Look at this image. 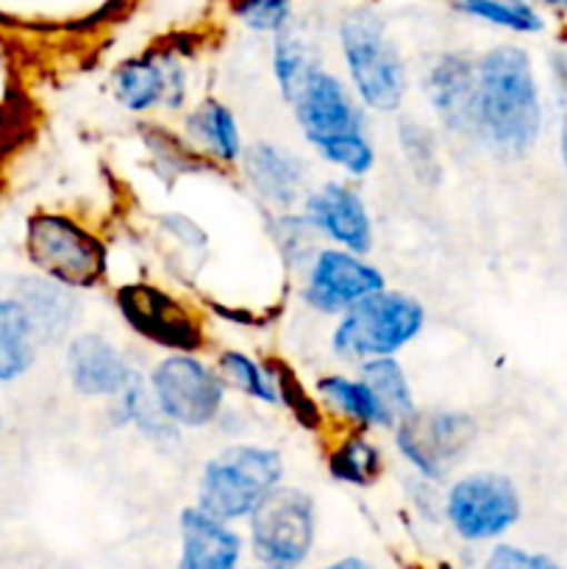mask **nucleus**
I'll return each mask as SVG.
<instances>
[{"label":"nucleus","mask_w":567,"mask_h":569,"mask_svg":"<svg viewBox=\"0 0 567 569\" xmlns=\"http://www.w3.org/2000/svg\"><path fill=\"white\" fill-rule=\"evenodd\" d=\"M561 14H565V17H567V3H565V6H561Z\"/></svg>","instance_id":"nucleus-35"},{"label":"nucleus","mask_w":567,"mask_h":569,"mask_svg":"<svg viewBox=\"0 0 567 569\" xmlns=\"http://www.w3.org/2000/svg\"><path fill=\"white\" fill-rule=\"evenodd\" d=\"M220 376L228 383H233L237 389H242L250 398H259L265 403H278V387L272 383V372L261 370L256 361H250L248 356L237 353V350H228L220 356Z\"/></svg>","instance_id":"nucleus-27"},{"label":"nucleus","mask_w":567,"mask_h":569,"mask_svg":"<svg viewBox=\"0 0 567 569\" xmlns=\"http://www.w3.org/2000/svg\"><path fill=\"white\" fill-rule=\"evenodd\" d=\"M320 392L328 403L337 406V411H342L354 422H361V426H389L381 403H378L376 395L367 389L361 378L359 381H350V378L342 376H328L320 381Z\"/></svg>","instance_id":"nucleus-25"},{"label":"nucleus","mask_w":567,"mask_h":569,"mask_svg":"<svg viewBox=\"0 0 567 569\" xmlns=\"http://www.w3.org/2000/svg\"><path fill=\"white\" fill-rule=\"evenodd\" d=\"M476 133L504 156H523L543 133V94L531 56L498 44L476 61Z\"/></svg>","instance_id":"nucleus-1"},{"label":"nucleus","mask_w":567,"mask_h":569,"mask_svg":"<svg viewBox=\"0 0 567 569\" xmlns=\"http://www.w3.org/2000/svg\"><path fill=\"white\" fill-rule=\"evenodd\" d=\"M187 131L192 142L203 153L215 156L217 161H237L242 148H239V128L231 111L217 100H206L189 114Z\"/></svg>","instance_id":"nucleus-21"},{"label":"nucleus","mask_w":567,"mask_h":569,"mask_svg":"<svg viewBox=\"0 0 567 569\" xmlns=\"http://www.w3.org/2000/svg\"><path fill=\"white\" fill-rule=\"evenodd\" d=\"M292 0H233V17L253 31L278 33L289 22Z\"/></svg>","instance_id":"nucleus-29"},{"label":"nucleus","mask_w":567,"mask_h":569,"mask_svg":"<svg viewBox=\"0 0 567 569\" xmlns=\"http://www.w3.org/2000/svg\"><path fill=\"white\" fill-rule=\"evenodd\" d=\"M400 139H404L406 156L415 164L417 176H428V172H437V164H434V150H431V137L422 131L420 126H404L400 131Z\"/></svg>","instance_id":"nucleus-30"},{"label":"nucleus","mask_w":567,"mask_h":569,"mask_svg":"<svg viewBox=\"0 0 567 569\" xmlns=\"http://www.w3.org/2000/svg\"><path fill=\"white\" fill-rule=\"evenodd\" d=\"M339 44L365 106L378 111L398 109L406 92V67L381 17L372 9L348 11L339 26Z\"/></svg>","instance_id":"nucleus-2"},{"label":"nucleus","mask_w":567,"mask_h":569,"mask_svg":"<svg viewBox=\"0 0 567 569\" xmlns=\"http://www.w3.org/2000/svg\"><path fill=\"white\" fill-rule=\"evenodd\" d=\"M422 306L400 292H376L345 311L334 331V350L342 359H384L420 333Z\"/></svg>","instance_id":"nucleus-4"},{"label":"nucleus","mask_w":567,"mask_h":569,"mask_svg":"<svg viewBox=\"0 0 567 569\" xmlns=\"http://www.w3.org/2000/svg\"><path fill=\"white\" fill-rule=\"evenodd\" d=\"M317 150H320L322 159L342 167L350 176H367L372 170V164H376V153H372V144L367 142L365 131L328 139V142L317 144Z\"/></svg>","instance_id":"nucleus-28"},{"label":"nucleus","mask_w":567,"mask_h":569,"mask_svg":"<svg viewBox=\"0 0 567 569\" xmlns=\"http://www.w3.org/2000/svg\"><path fill=\"white\" fill-rule=\"evenodd\" d=\"M28 261L39 276L64 287H94L106 276V248L94 233L78 226L72 217L42 211L26 226Z\"/></svg>","instance_id":"nucleus-5"},{"label":"nucleus","mask_w":567,"mask_h":569,"mask_svg":"<svg viewBox=\"0 0 567 569\" xmlns=\"http://www.w3.org/2000/svg\"><path fill=\"white\" fill-rule=\"evenodd\" d=\"M476 422L459 411H409L398 420V450L426 478H442L476 442Z\"/></svg>","instance_id":"nucleus-7"},{"label":"nucleus","mask_w":567,"mask_h":569,"mask_svg":"<svg viewBox=\"0 0 567 569\" xmlns=\"http://www.w3.org/2000/svg\"><path fill=\"white\" fill-rule=\"evenodd\" d=\"M456 11L511 33H539L545 17L534 0H454Z\"/></svg>","instance_id":"nucleus-22"},{"label":"nucleus","mask_w":567,"mask_h":569,"mask_svg":"<svg viewBox=\"0 0 567 569\" xmlns=\"http://www.w3.org/2000/svg\"><path fill=\"white\" fill-rule=\"evenodd\" d=\"M334 478L356 487H367L378 472V450L365 437H350L334 450L331 456Z\"/></svg>","instance_id":"nucleus-26"},{"label":"nucleus","mask_w":567,"mask_h":569,"mask_svg":"<svg viewBox=\"0 0 567 569\" xmlns=\"http://www.w3.org/2000/svg\"><path fill=\"white\" fill-rule=\"evenodd\" d=\"M253 548L270 567H298L315 539V506L309 495L276 487L250 515Z\"/></svg>","instance_id":"nucleus-6"},{"label":"nucleus","mask_w":567,"mask_h":569,"mask_svg":"<svg viewBox=\"0 0 567 569\" xmlns=\"http://www.w3.org/2000/svg\"><path fill=\"white\" fill-rule=\"evenodd\" d=\"M117 306L133 331L172 350L200 348V326L178 300L148 283H131L117 292Z\"/></svg>","instance_id":"nucleus-12"},{"label":"nucleus","mask_w":567,"mask_h":569,"mask_svg":"<svg viewBox=\"0 0 567 569\" xmlns=\"http://www.w3.org/2000/svg\"><path fill=\"white\" fill-rule=\"evenodd\" d=\"M181 569H237L239 537L200 509L181 515Z\"/></svg>","instance_id":"nucleus-17"},{"label":"nucleus","mask_w":567,"mask_h":569,"mask_svg":"<svg viewBox=\"0 0 567 569\" xmlns=\"http://www.w3.org/2000/svg\"><path fill=\"white\" fill-rule=\"evenodd\" d=\"M153 400L165 420L178 426H209L222 406V381L192 356H170L150 378Z\"/></svg>","instance_id":"nucleus-9"},{"label":"nucleus","mask_w":567,"mask_h":569,"mask_svg":"<svg viewBox=\"0 0 567 569\" xmlns=\"http://www.w3.org/2000/svg\"><path fill=\"white\" fill-rule=\"evenodd\" d=\"M14 298L26 306L33 328H37L39 342H56L72 322V300L70 287L53 281V278H22L14 289Z\"/></svg>","instance_id":"nucleus-19"},{"label":"nucleus","mask_w":567,"mask_h":569,"mask_svg":"<svg viewBox=\"0 0 567 569\" xmlns=\"http://www.w3.org/2000/svg\"><path fill=\"white\" fill-rule=\"evenodd\" d=\"M272 64H276V76L278 83H281L284 98L292 100V94L298 92L300 83L306 81L311 70H317V59H315V48H311L309 39L304 37V31L295 26H284L278 31L276 39V56H272Z\"/></svg>","instance_id":"nucleus-24"},{"label":"nucleus","mask_w":567,"mask_h":569,"mask_svg":"<svg viewBox=\"0 0 567 569\" xmlns=\"http://www.w3.org/2000/svg\"><path fill=\"white\" fill-rule=\"evenodd\" d=\"M115 89L120 103L131 111H145L161 100L178 106L183 98V70L172 56L131 59L117 70Z\"/></svg>","instance_id":"nucleus-16"},{"label":"nucleus","mask_w":567,"mask_h":569,"mask_svg":"<svg viewBox=\"0 0 567 569\" xmlns=\"http://www.w3.org/2000/svg\"><path fill=\"white\" fill-rule=\"evenodd\" d=\"M0 428H3V415H0Z\"/></svg>","instance_id":"nucleus-36"},{"label":"nucleus","mask_w":567,"mask_h":569,"mask_svg":"<svg viewBox=\"0 0 567 569\" xmlns=\"http://www.w3.org/2000/svg\"><path fill=\"white\" fill-rule=\"evenodd\" d=\"M476 61L467 56H442L428 72V98L437 109L439 120L454 131L476 133Z\"/></svg>","instance_id":"nucleus-15"},{"label":"nucleus","mask_w":567,"mask_h":569,"mask_svg":"<svg viewBox=\"0 0 567 569\" xmlns=\"http://www.w3.org/2000/svg\"><path fill=\"white\" fill-rule=\"evenodd\" d=\"M67 372H70L72 387L89 398L122 395L137 381L120 350L98 333H83L72 339L67 348Z\"/></svg>","instance_id":"nucleus-13"},{"label":"nucleus","mask_w":567,"mask_h":569,"mask_svg":"<svg viewBox=\"0 0 567 569\" xmlns=\"http://www.w3.org/2000/svg\"><path fill=\"white\" fill-rule=\"evenodd\" d=\"M326 569H372V567L365 565L361 559H342V561H337V565H331Z\"/></svg>","instance_id":"nucleus-33"},{"label":"nucleus","mask_w":567,"mask_h":569,"mask_svg":"<svg viewBox=\"0 0 567 569\" xmlns=\"http://www.w3.org/2000/svg\"><path fill=\"white\" fill-rule=\"evenodd\" d=\"M520 492L498 472L461 478L448 495V520L456 533L470 542H484L509 531L520 520Z\"/></svg>","instance_id":"nucleus-8"},{"label":"nucleus","mask_w":567,"mask_h":569,"mask_svg":"<svg viewBox=\"0 0 567 569\" xmlns=\"http://www.w3.org/2000/svg\"><path fill=\"white\" fill-rule=\"evenodd\" d=\"M292 103L300 128L315 148L328 139L359 133L365 128L359 106L350 98L348 87L339 78L322 72L320 67L306 76L298 92L292 94Z\"/></svg>","instance_id":"nucleus-11"},{"label":"nucleus","mask_w":567,"mask_h":569,"mask_svg":"<svg viewBox=\"0 0 567 569\" xmlns=\"http://www.w3.org/2000/svg\"><path fill=\"white\" fill-rule=\"evenodd\" d=\"M281 472L284 461L276 450L253 445L226 450L206 467L198 509L222 522L250 517L256 506L278 487Z\"/></svg>","instance_id":"nucleus-3"},{"label":"nucleus","mask_w":567,"mask_h":569,"mask_svg":"<svg viewBox=\"0 0 567 569\" xmlns=\"http://www.w3.org/2000/svg\"><path fill=\"white\" fill-rule=\"evenodd\" d=\"M559 159H561V167H565V176H567V114H565V120H561V128H559Z\"/></svg>","instance_id":"nucleus-32"},{"label":"nucleus","mask_w":567,"mask_h":569,"mask_svg":"<svg viewBox=\"0 0 567 569\" xmlns=\"http://www.w3.org/2000/svg\"><path fill=\"white\" fill-rule=\"evenodd\" d=\"M39 337L26 306L6 295L0 298V383L26 376L39 353Z\"/></svg>","instance_id":"nucleus-20"},{"label":"nucleus","mask_w":567,"mask_h":569,"mask_svg":"<svg viewBox=\"0 0 567 569\" xmlns=\"http://www.w3.org/2000/svg\"><path fill=\"white\" fill-rule=\"evenodd\" d=\"M306 217L315 228L345 244L350 253H367L372 248V228L365 203L354 189L342 183H326L306 198Z\"/></svg>","instance_id":"nucleus-14"},{"label":"nucleus","mask_w":567,"mask_h":569,"mask_svg":"<svg viewBox=\"0 0 567 569\" xmlns=\"http://www.w3.org/2000/svg\"><path fill=\"white\" fill-rule=\"evenodd\" d=\"M384 289V276L350 250H322L306 281L304 298L322 315L348 311L350 306Z\"/></svg>","instance_id":"nucleus-10"},{"label":"nucleus","mask_w":567,"mask_h":569,"mask_svg":"<svg viewBox=\"0 0 567 569\" xmlns=\"http://www.w3.org/2000/svg\"><path fill=\"white\" fill-rule=\"evenodd\" d=\"M245 176L261 198L276 206H292L304 192V164L276 144H253L245 153Z\"/></svg>","instance_id":"nucleus-18"},{"label":"nucleus","mask_w":567,"mask_h":569,"mask_svg":"<svg viewBox=\"0 0 567 569\" xmlns=\"http://www.w3.org/2000/svg\"><path fill=\"white\" fill-rule=\"evenodd\" d=\"M361 381L367 383L376 400L381 403L384 415H387L389 426L404 420L409 411H415V400H411V389L406 383L404 370L395 365L389 356L384 359H370L361 367Z\"/></svg>","instance_id":"nucleus-23"},{"label":"nucleus","mask_w":567,"mask_h":569,"mask_svg":"<svg viewBox=\"0 0 567 569\" xmlns=\"http://www.w3.org/2000/svg\"><path fill=\"white\" fill-rule=\"evenodd\" d=\"M537 6H545V9H554V11H561V6L567 3V0H534Z\"/></svg>","instance_id":"nucleus-34"},{"label":"nucleus","mask_w":567,"mask_h":569,"mask_svg":"<svg viewBox=\"0 0 567 569\" xmlns=\"http://www.w3.org/2000/svg\"><path fill=\"white\" fill-rule=\"evenodd\" d=\"M487 569H565L556 565L550 556L543 553H526L520 548H498L489 556Z\"/></svg>","instance_id":"nucleus-31"}]
</instances>
